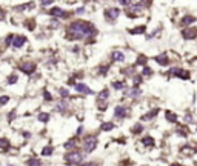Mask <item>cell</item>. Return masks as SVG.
<instances>
[{
    "label": "cell",
    "mask_w": 197,
    "mask_h": 166,
    "mask_svg": "<svg viewBox=\"0 0 197 166\" xmlns=\"http://www.w3.org/2000/svg\"><path fill=\"white\" fill-rule=\"evenodd\" d=\"M91 37H99V28L91 22L83 18H74L66 25L65 29V38L68 42H85Z\"/></svg>",
    "instance_id": "cell-1"
},
{
    "label": "cell",
    "mask_w": 197,
    "mask_h": 166,
    "mask_svg": "<svg viewBox=\"0 0 197 166\" xmlns=\"http://www.w3.org/2000/svg\"><path fill=\"white\" fill-rule=\"evenodd\" d=\"M85 160V152H83V149L80 151V149H72V151H68L66 154H65V163L70 166H77L80 165L82 162Z\"/></svg>",
    "instance_id": "cell-2"
},
{
    "label": "cell",
    "mask_w": 197,
    "mask_h": 166,
    "mask_svg": "<svg viewBox=\"0 0 197 166\" xmlns=\"http://www.w3.org/2000/svg\"><path fill=\"white\" fill-rule=\"evenodd\" d=\"M99 146V137L96 134H86L83 135L82 138V148H83V152L85 154H91L94 152Z\"/></svg>",
    "instance_id": "cell-3"
},
{
    "label": "cell",
    "mask_w": 197,
    "mask_h": 166,
    "mask_svg": "<svg viewBox=\"0 0 197 166\" xmlns=\"http://www.w3.org/2000/svg\"><path fill=\"white\" fill-rule=\"evenodd\" d=\"M131 115V108L129 105L126 103H117L114 108H112V118L117 120V122H122Z\"/></svg>",
    "instance_id": "cell-4"
},
{
    "label": "cell",
    "mask_w": 197,
    "mask_h": 166,
    "mask_svg": "<svg viewBox=\"0 0 197 166\" xmlns=\"http://www.w3.org/2000/svg\"><path fill=\"white\" fill-rule=\"evenodd\" d=\"M120 16H122V8L120 6H106L103 9V18L109 25H114Z\"/></svg>",
    "instance_id": "cell-5"
},
{
    "label": "cell",
    "mask_w": 197,
    "mask_h": 166,
    "mask_svg": "<svg viewBox=\"0 0 197 166\" xmlns=\"http://www.w3.org/2000/svg\"><path fill=\"white\" fill-rule=\"evenodd\" d=\"M168 77H174V78H180V80H189L191 71L182 68L179 65H173V66L168 68Z\"/></svg>",
    "instance_id": "cell-6"
},
{
    "label": "cell",
    "mask_w": 197,
    "mask_h": 166,
    "mask_svg": "<svg viewBox=\"0 0 197 166\" xmlns=\"http://www.w3.org/2000/svg\"><path fill=\"white\" fill-rule=\"evenodd\" d=\"M109 62L114 65V63H119V65H125L126 63V53L122 49H112L109 53Z\"/></svg>",
    "instance_id": "cell-7"
},
{
    "label": "cell",
    "mask_w": 197,
    "mask_h": 166,
    "mask_svg": "<svg viewBox=\"0 0 197 166\" xmlns=\"http://www.w3.org/2000/svg\"><path fill=\"white\" fill-rule=\"evenodd\" d=\"M180 37L186 42H194L197 40V28L193 26H186V28H182L180 29Z\"/></svg>",
    "instance_id": "cell-8"
},
{
    "label": "cell",
    "mask_w": 197,
    "mask_h": 166,
    "mask_svg": "<svg viewBox=\"0 0 197 166\" xmlns=\"http://www.w3.org/2000/svg\"><path fill=\"white\" fill-rule=\"evenodd\" d=\"M159 114H160V108H159V106H156V108H149L145 114L140 115L139 120H140L142 123H149V122H154V120L159 117Z\"/></svg>",
    "instance_id": "cell-9"
},
{
    "label": "cell",
    "mask_w": 197,
    "mask_h": 166,
    "mask_svg": "<svg viewBox=\"0 0 197 166\" xmlns=\"http://www.w3.org/2000/svg\"><path fill=\"white\" fill-rule=\"evenodd\" d=\"M72 88H74V91L77 92V94H80V95H96V91L91 88L88 83H85V82H77Z\"/></svg>",
    "instance_id": "cell-10"
},
{
    "label": "cell",
    "mask_w": 197,
    "mask_h": 166,
    "mask_svg": "<svg viewBox=\"0 0 197 166\" xmlns=\"http://www.w3.org/2000/svg\"><path fill=\"white\" fill-rule=\"evenodd\" d=\"M153 60H154V63H157L160 68H169V66H171V62H173L171 55L166 54V53H160V54L154 55Z\"/></svg>",
    "instance_id": "cell-11"
},
{
    "label": "cell",
    "mask_w": 197,
    "mask_h": 166,
    "mask_svg": "<svg viewBox=\"0 0 197 166\" xmlns=\"http://www.w3.org/2000/svg\"><path fill=\"white\" fill-rule=\"evenodd\" d=\"M137 73H139V71H137V66H136L134 63H131V65H123V66L119 69V74H120L123 78H132Z\"/></svg>",
    "instance_id": "cell-12"
},
{
    "label": "cell",
    "mask_w": 197,
    "mask_h": 166,
    "mask_svg": "<svg viewBox=\"0 0 197 166\" xmlns=\"http://www.w3.org/2000/svg\"><path fill=\"white\" fill-rule=\"evenodd\" d=\"M18 69L23 74H26V75H31V74H34L37 71V65L34 62H31V60H25V62H22L18 65Z\"/></svg>",
    "instance_id": "cell-13"
},
{
    "label": "cell",
    "mask_w": 197,
    "mask_h": 166,
    "mask_svg": "<svg viewBox=\"0 0 197 166\" xmlns=\"http://www.w3.org/2000/svg\"><path fill=\"white\" fill-rule=\"evenodd\" d=\"M49 16L54 18H59V20H62V18H68L71 16V13H68L66 9H63V8H60V6H53L49 11Z\"/></svg>",
    "instance_id": "cell-14"
},
{
    "label": "cell",
    "mask_w": 197,
    "mask_h": 166,
    "mask_svg": "<svg viewBox=\"0 0 197 166\" xmlns=\"http://www.w3.org/2000/svg\"><path fill=\"white\" fill-rule=\"evenodd\" d=\"M70 109H71V102H70V98H60V100L55 103V111L60 112V114H66Z\"/></svg>",
    "instance_id": "cell-15"
},
{
    "label": "cell",
    "mask_w": 197,
    "mask_h": 166,
    "mask_svg": "<svg viewBox=\"0 0 197 166\" xmlns=\"http://www.w3.org/2000/svg\"><path fill=\"white\" fill-rule=\"evenodd\" d=\"M197 22V17L194 14H183L182 17L179 18V25L182 28H186V26H193Z\"/></svg>",
    "instance_id": "cell-16"
},
{
    "label": "cell",
    "mask_w": 197,
    "mask_h": 166,
    "mask_svg": "<svg viewBox=\"0 0 197 166\" xmlns=\"http://www.w3.org/2000/svg\"><path fill=\"white\" fill-rule=\"evenodd\" d=\"M111 68H112V63H111V62H108V63H100V65L96 66V74L100 75V77H106L108 74H109V71H111Z\"/></svg>",
    "instance_id": "cell-17"
},
{
    "label": "cell",
    "mask_w": 197,
    "mask_h": 166,
    "mask_svg": "<svg viewBox=\"0 0 197 166\" xmlns=\"http://www.w3.org/2000/svg\"><path fill=\"white\" fill-rule=\"evenodd\" d=\"M142 95H143V89L142 88H132V86L128 88L126 98H129V100H139V98H142Z\"/></svg>",
    "instance_id": "cell-18"
},
{
    "label": "cell",
    "mask_w": 197,
    "mask_h": 166,
    "mask_svg": "<svg viewBox=\"0 0 197 166\" xmlns=\"http://www.w3.org/2000/svg\"><path fill=\"white\" fill-rule=\"evenodd\" d=\"M126 86H128L126 78H119V80H112V82H111V89H112V91L122 92Z\"/></svg>",
    "instance_id": "cell-19"
},
{
    "label": "cell",
    "mask_w": 197,
    "mask_h": 166,
    "mask_svg": "<svg viewBox=\"0 0 197 166\" xmlns=\"http://www.w3.org/2000/svg\"><path fill=\"white\" fill-rule=\"evenodd\" d=\"M174 132H176V135L186 138V137L189 135V128H188V125H185V123H177V125H176V129H174Z\"/></svg>",
    "instance_id": "cell-20"
},
{
    "label": "cell",
    "mask_w": 197,
    "mask_h": 166,
    "mask_svg": "<svg viewBox=\"0 0 197 166\" xmlns=\"http://www.w3.org/2000/svg\"><path fill=\"white\" fill-rule=\"evenodd\" d=\"M128 34L131 36H145L146 34V25H136L132 28H128Z\"/></svg>",
    "instance_id": "cell-21"
},
{
    "label": "cell",
    "mask_w": 197,
    "mask_h": 166,
    "mask_svg": "<svg viewBox=\"0 0 197 166\" xmlns=\"http://www.w3.org/2000/svg\"><path fill=\"white\" fill-rule=\"evenodd\" d=\"M163 117H165V120L168 122V123H173V125H177L179 123V115L176 114V112H173L171 109H165L163 112Z\"/></svg>",
    "instance_id": "cell-22"
},
{
    "label": "cell",
    "mask_w": 197,
    "mask_h": 166,
    "mask_svg": "<svg viewBox=\"0 0 197 166\" xmlns=\"http://www.w3.org/2000/svg\"><path fill=\"white\" fill-rule=\"evenodd\" d=\"M148 55H145V54H137L136 55V60L132 62L137 68H143V66H146L148 65Z\"/></svg>",
    "instance_id": "cell-23"
},
{
    "label": "cell",
    "mask_w": 197,
    "mask_h": 166,
    "mask_svg": "<svg viewBox=\"0 0 197 166\" xmlns=\"http://www.w3.org/2000/svg\"><path fill=\"white\" fill-rule=\"evenodd\" d=\"M114 128H116V123H114L112 120H105V122L100 123L99 131H100V132H111Z\"/></svg>",
    "instance_id": "cell-24"
},
{
    "label": "cell",
    "mask_w": 197,
    "mask_h": 166,
    "mask_svg": "<svg viewBox=\"0 0 197 166\" xmlns=\"http://www.w3.org/2000/svg\"><path fill=\"white\" fill-rule=\"evenodd\" d=\"M25 43H26V37L22 36V34H18V36H14V40H13V48H16V49H18V48H23L25 46Z\"/></svg>",
    "instance_id": "cell-25"
},
{
    "label": "cell",
    "mask_w": 197,
    "mask_h": 166,
    "mask_svg": "<svg viewBox=\"0 0 197 166\" xmlns=\"http://www.w3.org/2000/svg\"><path fill=\"white\" fill-rule=\"evenodd\" d=\"M142 132H145V123H142L140 120L136 122L132 126H131V134L132 135H140Z\"/></svg>",
    "instance_id": "cell-26"
},
{
    "label": "cell",
    "mask_w": 197,
    "mask_h": 166,
    "mask_svg": "<svg viewBox=\"0 0 197 166\" xmlns=\"http://www.w3.org/2000/svg\"><path fill=\"white\" fill-rule=\"evenodd\" d=\"M140 145H143L145 148H154L156 146V140L153 135H143L140 138Z\"/></svg>",
    "instance_id": "cell-27"
},
{
    "label": "cell",
    "mask_w": 197,
    "mask_h": 166,
    "mask_svg": "<svg viewBox=\"0 0 197 166\" xmlns=\"http://www.w3.org/2000/svg\"><path fill=\"white\" fill-rule=\"evenodd\" d=\"M143 83H145V78L140 75V73H137L131 78V86H132V88H142Z\"/></svg>",
    "instance_id": "cell-28"
},
{
    "label": "cell",
    "mask_w": 197,
    "mask_h": 166,
    "mask_svg": "<svg viewBox=\"0 0 197 166\" xmlns=\"http://www.w3.org/2000/svg\"><path fill=\"white\" fill-rule=\"evenodd\" d=\"M139 73H140V75L143 77L145 80H146V78H151V77L156 74V73H154V69H153L149 65H146V66H143V68H140V71H139Z\"/></svg>",
    "instance_id": "cell-29"
},
{
    "label": "cell",
    "mask_w": 197,
    "mask_h": 166,
    "mask_svg": "<svg viewBox=\"0 0 197 166\" xmlns=\"http://www.w3.org/2000/svg\"><path fill=\"white\" fill-rule=\"evenodd\" d=\"M96 106H97V111H99V112H105V111H108V108H109V100H100V98H97Z\"/></svg>",
    "instance_id": "cell-30"
},
{
    "label": "cell",
    "mask_w": 197,
    "mask_h": 166,
    "mask_svg": "<svg viewBox=\"0 0 197 166\" xmlns=\"http://www.w3.org/2000/svg\"><path fill=\"white\" fill-rule=\"evenodd\" d=\"M97 98L100 100H109L111 98V88H103L97 92Z\"/></svg>",
    "instance_id": "cell-31"
},
{
    "label": "cell",
    "mask_w": 197,
    "mask_h": 166,
    "mask_svg": "<svg viewBox=\"0 0 197 166\" xmlns=\"http://www.w3.org/2000/svg\"><path fill=\"white\" fill-rule=\"evenodd\" d=\"M180 154H183L185 157H193L194 146H191V145H183V146L180 148Z\"/></svg>",
    "instance_id": "cell-32"
},
{
    "label": "cell",
    "mask_w": 197,
    "mask_h": 166,
    "mask_svg": "<svg viewBox=\"0 0 197 166\" xmlns=\"http://www.w3.org/2000/svg\"><path fill=\"white\" fill-rule=\"evenodd\" d=\"M63 148H65L66 151H72V149H75V148H77V137H72V138H70L68 142H65Z\"/></svg>",
    "instance_id": "cell-33"
},
{
    "label": "cell",
    "mask_w": 197,
    "mask_h": 166,
    "mask_svg": "<svg viewBox=\"0 0 197 166\" xmlns=\"http://www.w3.org/2000/svg\"><path fill=\"white\" fill-rule=\"evenodd\" d=\"M36 5H34V2H28V3H25V5H18L16 6V11L18 13H22V11H28V9H33Z\"/></svg>",
    "instance_id": "cell-34"
},
{
    "label": "cell",
    "mask_w": 197,
    "mask_h": 166,
    "mask_svg": "<svg viewBox=\"0 0 197 166\" xmlns=\"http://www.w3.org/2000/svg\"><path fill=\"white\" fill-rule=\"evenodd\" d=\"M37 120H39L40 123H48V122L51 120V114H49V112H40V114L37 115Z\"/></svg>",
    "instance_id": "cell-35"
},
{
    "label": "cell",
    "mask_w": 197,
    "mask_h": 166,
    "mask_svg": "<svg viewBox=\"0 0 197 166\" xmlns=\"http://www.w3.org/2000/svg\"><path fill=\"white\" fill-rule=\"evenodd\" d=\"M162 31V26H157L156 29H153L151 33H148V34H145V38L146 40H153V38H156V37L159 36V33Z\"/></svg>",
    "instance_id": "cell-36"
},
{
    "label": "cell",
    "mask_w": 197,
    "mask_h": 166,
    "mask_svg": "<svg viewBox=\"0 0 197 166\" xmlns=\"http://www.w3.org/2000/svg\"><path fill=\"white\" fill-rule=\"evenodd\" d=\"M59 97L60 98H70L71 97V92H70V89L68 88H59Z\"/></svg>",
    "instance_id": "cell-37"
},
{
    "label": "cell",
    "mask_w": 197,
    "mask_h": 166,
    "mask_svg": "<svg viewBox=\"0 0 197 166\" xmlns=\"http://www.w3.org/2000/svg\"><path fill=\"white\" fill-rule=\"evenodd\" d=\"M53 152H54V148L51 146V145H46V146L42 149V155H43V157H49V155H53Z\"/></svg>",
    "instance_id": "cell-38"
},
{
    "label": "cell",
    "mask_w": 197,
    "mask_h": 166,
    "mask_svg": "<svg viewBox=\"0 0 197 166\" xmlns=\"http://www.w3.org/2000/svg\"><path fill=\"white\" fill-rule=\"evenodd\" d=\"M25 26H26V29L34 31V29H36V20H34V18H28V20H25Z\"/></svg>",
    "instance_id": "cell-39"
},
{
    "label": "cell",
    "mask_w": 197,
    "mask_h": 166,
    "mask_svg": "<svg viewBox=\"0 0 197 166\" xmlns=\"http://www.w3.org/2000/svg\"><path fill=\"white\" fill-rule=\"evenodd\" d=\"M17 82H18L17 74H11V75H8V78H6V83H8V85H16Z\"/></svg>",
    "instance_id": "cell-40"
},
{
    "label": "cell",
    "mask_w": 197,
    "mask_h": 166,
    "mask_svg": "<svg viewBox=\"0 0 197 166\" xmlns=\"http://www.w3.org/2000/svg\"><path fill=\"white\" fill-rule=\"evenodd\" d=\"M26 165L28 166H42V162H40V158H37V157H31V158L26 162Z\"/></svg>",
    "instance_id": "cell-41"
},
{
    "label": "cell",
    "mask_w": 197,
    "mask_h": 166,
    "mask_svg": "<svg viewBox=\"0 0 197 166\" xmlns=\"http://www.w3.org/2000/svg\"><path fill=\"white\" fill-rule=\"evenodd\" d=\"M8 149H9V142H8L6 138H0V151L5 152V151H8Z\"/></svg>",
    "instance_id": "cell-42"
},
{
    "label": "cell",
    "mask_w": 197,
    "mask_h": 166,
    "mask_svg": "<svg viewBox=\"0 0 197 166\" xmlns=\"http://www.w3.org/2000/svg\"><path fill=\"white\" fill-rule=\"evenodd\" d=\"M48 26H49L51 29H57V28H60V20L53 17L51 20H49V25H48Z\"/></svg>",
    "instance_id": "cell-43"
},
{
    "label": "cell",
    "mask_w": 197,
    "mask_h": 166,
    "mask_svg": "<svg viewBox=\"0 0 197 166\" xmlns=\"http://www.w3.org/2000/svg\"><path fill=\"white\" fill-rule=\"evenodd\" d=\"M117 3H119L120 8H129L134 3V0H117Z\"/></svg>",
    "instance_id": "cell-44"
},
{
    "label": "cell",
    "mask_w": 197,
    "mask_h": 166,
    "mask_svg": "<svg viewBox=\"0 0 197 166\" xmlns=\"http://www.w3.org/2000/svg\"><path fill=\"white\" fill-rule=\"evenodd\" d=\"M43 100L45 102H53L54 100V95L48 89H43Z\"/></svg>",
    "instance_id": "cell-45"
},
{
    "label": "cell",
    "mask_w": 197,
    "mask_h": 166,
    "mask_svg": "<svg viewBox=\"0 0 197 166\" xmlns=\"http://www.w3.org/2000/svg\"><path fill=\"white\" fill-rule=\"evenodd\" d=\"M72 14L74 16H83V14H86V6H79L77 9H74Z\"/></svg>",
    "instance_id": "cell-46"
},
{
    "label": "cell",
    "mask_w": 197,
    "mask_h": 166,
    "mask_svg": "<svg viewBox=\"0 0 197 166\" xmlns=\"http://www.w3.org/2000/svg\"><path fill=\"white\" fill-rule=\"evenodd\" d=\"M193 122H194L193 114H191V112H186V114L183 115V123H193Z\"/></svg>",
    "instance_id": "cell-47"
},
{
    "label": "cell",
    "mask_w": 197,
    "mask_h": 166,
    "mask_svg": "<svg viewBox=\"0 0 197 166\" xmlns=\"http://www.w3.org/2000/svg\"><path fill=\"white\" fill-rule=\"evenodd\" d=\"M83 134H85V128H83V126H82V125H80V126H79V128L75 129V137H82V135H83Z\"/></svg>",
    "instance_id": "cell-48"
},
{
    "label": "cell",
    "mask_w": 197,
    "mask_h": 166,
    "mask_svg": "<svg viewBox=\"0 0 197 166\" xmlns=\"http://www.w3.org/2000/svg\"><path fill=\"white\" fill-rule=\"evenodd\" d=\"M13 40H14V34H9V36L5 38V45H6V46L13 45Z\"/></svg>",
    "instance_id": "cell-49"
},
{
    "label": "cell",
    "mask_w": 197,
    "mask_h": 166,
    "mask_svg": "<svg viewBox=\"0 0 197 166\" xmlns=\"http://www.w3.org/2000/svg\"><path fill=\"white\" fill-rule=\"evenodd\" d=\"M9 102V97L8 95H2L0 97V105H5V103H8Z\"/></svg>",
    "instance_id": "cell-50"
},
{
    "label": "cell",
    "mask_w": 197,
    "mask_h": 166,
    "mask_svg": "<svg viewBox=\"0 0 197 166\" xmlns=\"http://www.w3.org/2000/svg\"><path fill=\"white\" fill-rule=\"evenodd\" d=\"M54 0H40V5L42 6H49V5H53Z\"/></svg>",
    "instance_id": "cell-51"
},
{
    "label": "cell",
    "mask_w": 197,
    "mask_h": 166,
    "mask_svg": "<svg viewBox=\"0 0 197 166\" xmlns=\"http://www.w3.org/2000/svg\"><path fill=\"white\" fill-rule=\"evenodd\" d=\"M77 166H96V163L94 162H82L80 165H77Z\"/></svg>",
    "instance_id": "cell-52"
},
{
    "label": "cell",
    "mask_w": 197,
    "mask_h": 166,
    "mask_svg": "<svg viewBox=\"0 0 197 166\" xmlns=\"http://www.w3.org/2000/svg\"><path fill=\"white\" fill-rule=\"evenodd\" d=\"M71 51L74 54H79V53H80V48H79V46H74V48H71Z\"/></svg>",
    "instance_id": "cell-53"
},
{
    "label": "cell",
    "mask_w": 197,
    "mask_h": 166,
    "mask_svg": "<svg viewBox=\"0 0 197 166\" xmlns=\"http://www.w3.org/2000/svg\"><path fill=\"white\" fill-rule=\"evenodd\" d=\"M169 166H183V165H180V163H171Z\"/></svg>",
    "instance_id": "cell-54"
},
{
    "label": "cell",
    "mask_w": 197,
    "mask_h": 166,
    "mask_svg": "<svg viewBox=\"0 0 197 166\" xmlns=\"http://www.w3.org/2000/svg\"><path fill=\"white\" fill-rule=\"evenodd\" d=\"M194 154H197V146H194Z\"/></svg>",
    "instance_id": "cell-55"
},
{
    "label": "cell",
    "mask_w": 197,
    "mask_h": 166,
    "mask_svg": "<svg viewBox=\"0 0 197 166\" xmlns=\"http://www.w3.org/2000/svg\"><path fill=\"white\" fill-rule=\"evenodd\" d=\"M92 2H99V0H92Z\"/></svg>",
    "instance_id": "cell-56"
},
{
    "label": "cell",
    "mask_w": 197,
    "mask_h": 166,
    "mask_svg": "<svg viewBox=\"0 0 197 166\" xmlns=\"http://www.w3.org/2000/svg\"><path fill=\"white\" fill-rule=\"evenodd\" d=\"M196 134H197V126H196Z\"/></svg>",
    "instance_id": "cell-57"
}]
</instances>
